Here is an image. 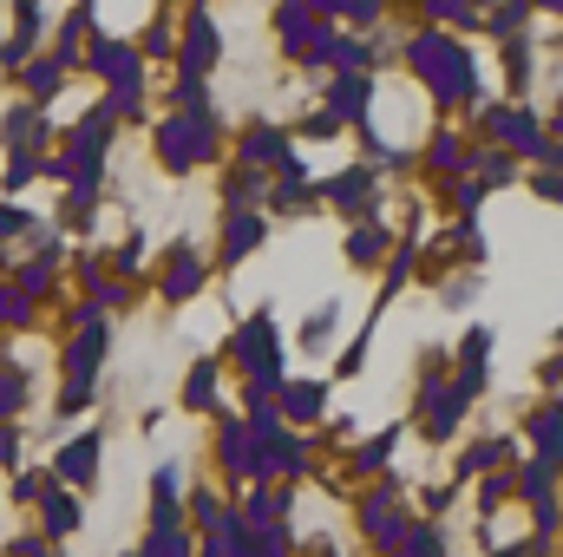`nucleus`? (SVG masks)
Returning <instances> with one entry per match:
<instances>
[{"label":"nucleus","instance_id":"nucleus-34","mask_svg":"<svg viewBox=\"0 0 563 557\" xmlns=\"http://www.w3.org/2000/svg\"><path fill=\"white\" fill-rule=\"evenodd\" d=\"M40 171V157H7V184H26Z\"/></svg>","mask_w":563,"mask_h":557},{"label":"nucleus","instance_id":"nucleus-18","mask_svg":"<svg viewBox=\"0 0 563 557\" xmlns=\"http://www.w3.org/2000/svg\"><path fill=\"white\" fill-rule=\"evenodd\" d=\"M276 394H282V407H288L295 419H314V414H321V401H328V387H321V381H282Z\"/></svg>","mask_w":563,"mask_h":557},{"label":"nucleus","instance_id":"nucleus-7","mask_svg":"<svg viewBox=\"0 0 563 557\" xmlns=\"http://www.w3.org/2000/svg\"><path fill=\"white\" fill-rule=\"evenodd\" d=\"M465 419V407H459V394L452 387H426L420 394V433L426 439H452V426Z\"/></svg>","mask_w":563,"mask_h":557},{"label":"nucleus","instance_id":"nucleus-24","mask_svg":"<svg viewBox=\"0 0 563 557\" xmlns=\"http://www.w3.org/2000/svg\"><path fill=\"white\" fill-rule=\"evenodd\" d=\"M256 190H263V171H236V177H230V217H236V210H250V204H256Z\"/></svg>","mask_w":563,"mask_h":557},{"label":"nucleus","instance_id":"nucleus-20","mask_svg":"<svg viewBox=\"0 0 563 557\" xmlns=\"http://www.w3.org/2000/svg\"><path fill=\"white\" fill-rule=\"evenodd\" d=\"M184 407H197V414H203V407H217V368H210V361H197V368H190V381H184Z\"/></svg>","mask_w":563,"mask_h":557},{"label":"nucleus","instance_id":"nucleus-38","mask_svg":"<svg viewBox=\"0 0 563 557\" xmlns=\"http://www.w3.org/2000/svg\"><path fill=\"white\" fill-rule=\"evenodd\" d=\"M13 452H20V426H0V466H13Z\"/></svg>","mask_w":563,"mask_h":557},{"label":"nucleus","instance_id":"nucleus-5","mask_svg":"<svg viewBox=\"0 0 563 557\" xmlns=\"http://www.w3.org/2000/svg\"><path fill=\"white\" fill-rule=\"evenodd\" d=\"M217 26H210V13L203 7H190V20H184V79H203L210 66H217Z\"/></svg>","mask_w":563,"mask_h":557},{"label":"nucleus","instance_id":"nucleus-33","mask_svg":"<svg viewBox=\"0 0 563 557\" xmlns=\"http://www.w3.org/2000/svg\"><path fill=\"white\" fill-rule=\"evenodd\" d=\"M328 13H341V20H361V26H367V20H380V7H374V0H347V7H328Z\"/></svg>","mask_w":563,"mask_h":557},{"label":"nucleus","instance_id":"nucleus-8","mask_svg":"<svg viewBox=\"0 0 563 557\" xmlns=\"http://www.w3.org/2000/svg\"><path fill=\"white\" fill-rule=\"evenodd\" d=\"M367 92H374V79L367 73H341L334 86H328V119H367Z\"/></svg>","mask_w":563,"mask_h":557},{"label":"nucleus","instance_id":"nucleus-3","mask_svg":"<svg viewBox=\"0 0 563 557\" xmlns=\"http://www.w3.org/2000/svg\"><path fill=\"white\" fill-rule=\"evenodd\" d=\"M92 66L106 73V86H112V106H119V112H139V99H144V66H139V53H132L125 40H92Z\"/></svg>","mask_w":563,"mask_h":557},{"label":"nucleus","instance_id":"nucleus-17","mask_svg":"<svg viewBox=\"0 0 563 557\" xmlns=\"http://www.w3.org/2000/svg\"><path fill=\"white\" fill-rule=\"evenodd\" d=\"M217 452H223V466H230L236 479H243V472L256 466V439L243 433V419H230V426H223V439H217Z\"/></svg>","mask_w":563,"mask_h":557},{"label":"nucleus","instance_id":"nucleus-9","mask_svg":"<svg viewBox=\"0 0 563 557\" xmlns=\"http://www.w3.org/2000/svg\"><path fill=\"white\" fill-rule=\"evenodd\" d=\"M295 151H288V132H276V125H250L243 132V171H263V164H288Z\"/></svg>","mask_w":563,"mask_h":557},{"label":"nucleus","instance_id":"nucleus-35","mask_svg":"<svg viewBox=\"0 0 563 557\" xmlns=\"http://www.w3.org/2000/svg\"><path fill=\"white\" fill-rule=\"evenodd\" d=\"M328 335H334V302H328V308L308 321V341H328Z\"/></svg>","mask_w":563,"mask_h":557},{"label":"nucleus","instance_id":"nucleus-30","mask_svg":"<svg viewBox=\"0 0 563 557\" xmlns=\"http://www.w3.org/2000/svg\"><path fill=\"white\" fill-rule=\"evenodd\" d=\"M170 46H177V40H170V20L157 13V20H151V33H144V53H157V59H164Z\"/></svg>","mask_w":563,"mask_h":557},{"label":"nucleus","instance_id":"nucleus-1","mask_svg":"<svg viewBox=\"0 0 563 557\" xmlns=\"http://www.w3.org/2000/svg\"><path fill=\"white\" fill-rule=\"evenodd\" d=\"M407 66H413L426 86H432V99H472V86H478V73H472V53H465L459 40L432 33V26H426L413 46H407Z\"/></svg>","mask_w":563,"mask_h":557},{"label":"nucleus","instance_id":"nucleus-40","mask_svg":"<svg viewBox=\"0 0 563 557\" xmlns=\"http://www.w3.org/2000/svg\"><path fill=\"white\" fill-rule=\"evenodd\" d=\"M498 557H525V551H498Z\"/></svg>","mask_w":563,"mask_h":557},{"label":"nucleus","instance_id":"nucleus-19","mask_svg":"<svg viewBox=\"0 0 563 557\" xmlns=\"http://www.w3.org/2000/svg\"><path fill=\"white\" fill-rule=\"evenodd\" d=\"M531 439H538V466L558 472V407H538L531 414Z\"/></svg>","mask_w":563,"mask_h":557},{"label":"nucleus","instance_id":"nucleus-36","mask_svg":"<svg viewBox=\"0 0 563 557\" xmlns=\"http://www.w3.org/2000/svg\"><path fill=\"white\" fill-rule=\"evenodd\" d=\"M86 401H92V387H66L59 394V414H86Z\"/></svg>","mask_w":563,"mask_h":557},{"label":"nucleus","instance_id":"nucleus-11","mask_svg":"<svg viewBox=\"0 0 563 557\" xmlns=\"http://www.w3.org/2000/svg\"><path fill=\"white\" fill-rule=\"evenodd\" d=\"M53 472H59V479H73V485H86V479L99 472V433H86V439H73V446H59V459H53Z\"/></svg>","mask_w":563,"mask_h":557},{"label":"nucleus","instance_id":"nucleus-39","mask_svg":"<svg viewBox=\"0 0 563 557\" xmlns=\"http://www.w3.org/2000/svg\"><path fill=\"white\" fill-rule=\"evenodd\" d=\"M13 230H26V217L20 210H0V237H13Z\"/></svg>","mask_w":563,"mask_h":557},{"label":"nucleus","instance_id":"nucleus-28","mask_svg":"<svg viewBox=\"0 0 563 557\" xmlns=\"http://www.w3.org/2000/svg\"><path fill=\"white\" fill-rule=\"evenodd\" d=\"M190 512H197V525H203V532H217V525H223V499H217V492H197V499H190Z\"/></svg>","mask_w":563,"mask_h":557},{"label":"nucleus","instance_id":"nucleus-4","mask_svg":"<svg viewBox=\"0 0 563 557\" xmlns=\"http://www.w3.org/2000/svg\"><path fill=\"white\" fill-rule=\"evenodd\" d=\"M236 361L250 368V374H282V335L269 315H256L243 335H236Z\"/></svg>","mask_w":563,"mask_h":557},{"label":"nucleus","instance_id":"nucleus-12","mask_svg":"<svg viewBox=\"0 0 563 557\" xmlns=\"http://www.w3.org/2000/svg\"><path fill=\"white\" fill-rule=\"evenodd\" d=\"M197 288H203V263L190 256V243H177V250H170V270H164V295H170V302H190Z\"/></svg>","mask_w":563,"mask_h":557},{"label":"nucleus","instance_id":"nucleus-13","mask_svg":"<svg viewBox=\"0 0 563 557\" xmlns=\"http://www.w3.org/2000/svg\"><path fill=\"white\" fill-rule=\"evenodd\" d=\"M177 525V466H157L151 479V532H170Z\"/></svg>","mask_w":563,"mask_h":557},{"label":"nucleus","instance_id":"nucleus-2","mask_svg":"<svg viewBox=\"0 0 563 557\" xmlns=\"http://www.w3.org/2000/svg\"><path fill=\"white\" fill-rule=\"evenodd\" d=\"M157 157H164L170 171H190V164L217 157V119H210V112H177V119H164V125H157Z\"/></svg>","mask_w":563,"mask_h":557},{"label":"nucleus","instance_id":"nucleus-22","mask_svg":"<svg viewBox=\"0 0 563 557\" xmlns=\"http://www.w3.org/2000/svg\"><path fill=\"white\" fill-rule=\"evenodd\" d=\"M347 256H354V263H380V256H387V230H380V223H361V230L347 237Z\"/></svg>","mask_w":563,"mask_h":557},{"label":"nucleus","instance_id":"nucleus-6","mask_svg":"<svg viewBox=\"0 0 563 557\" xmlns=\"http://www.w3.org/2000/svg\"><path fill=\"white\" fill-rule=\"evenodd\" d=\"M328 20H334V13H321V7H282L276 33H282V46H288V53H308V46L328 33Z\"/></svg>","mask_w":563,"mask_h":557},{"label":"nucleus","instance_id":"nucleus-21","mask_svg":"<svg viewBox=\"0 0 563 557\" xmlns=\"http://www.w3.org/2000/svg\"><path fill=\"white\" fill-rule=\"evenodd\" d=\"M26 407V374L20 368H0V426H13Z\"/></svg>","mask_w":563,"mask_h":557},{"label":"nucleus","instance_id":"nucleus-31","mask_svg":"<svg viewBox=\"0 0 563 557\" xmlns=\"http://www.w3.org/2000/svg\"><path fill=\"white\" fill-rule=\"evenodd\" d=\"M426 13H432V20H452V26H472V20H478V13L459 7V0H439V7H426Z\"/></svg>","mask_w":563,"mask_h":557},{"label":"nucleus","instance_id":"nucleus-10","mask_svg":"<svg viewBox=\"0 0 563 557\" xmlns=\"http://www.w3.org/2000/svg\"><path fill=\"white\" fill-rule=\"evenodd\" d=\"M99 354H106V335H99V328H86V335L66 348V387H92V374H99Z\"/></svg>","mask_w":563,"mask_h":557},{"label":"nucleus","instance_id":"nucleus-37","mask_svg":"<svg viewBox=\"0 0 563 557\" xmlns=\"http://www.w3.org/2000/svg\"><path fill=\"white\" fill-rule=\"evenodd\" d=\"M13 492H20V499H40V492H46V479H40V472H20V479H13Z\"/></svg>","mask_w":563,"mask_h":557},{"label":"nucleus","instance_id":"nucleus-25","mask_svg":"<svg viewBox=\"0 0 563 557\" xmlns=\"http://www.w3.org/2000/svg\"><path fill=\"white\" fill-rule=\"evenodd\" d=\"M0 321H7V328H26V321H33V302H26L13 282L0 288Z\"/></svg>","mask_w":563,"mask_h":557},{"label":"nucleus","instance_id":"nucleus-16","mask_svg":"<svg viewBox=\"0 0 563 557\" xmlns=\"http://www.w3.org/2000/svg\"><path fill=\"white\" fill-rule=\"evenodd\" d=\"M256 243H263V217H256V210H236V217H230V237H223V256L243 263Z\"/></svg>","mask_w":563,"mask_h":557},{"label":"nucleus","instance_id":"nucleus-14","mask_svg":"<svg viewBox=\"0 0 563 557\" xmlns=\"http://www.w3.org/2000/svg\"><path fill=\"white\" fill-rule=\"evenodd\" d=\"M40 512H46V532H53V538L79 532V518H86V512H79V499H73V492H59V485H46V492H40Z\"/></svg>","mask_w":563,"mask_h":557},{"label":"nucleus","instance_id":"nucleus-29","mask_svg":"<svg viewBox=\"0 0 563 557\" xmlns=\"http://www.w3.org/2000/svg\"><path fill=\"white\" fill-rule=\"evenodd\" d=\"M387 452H394V433H380V439H367V446L354 452V466H361V472H374V466H380Z\"/></svg>","mask_w":563,"mask_h":557},{"label":"nucleus","instance_id":"nucleus-23","mask_svg":"<svg viewBox=\"0 0 563 557\" xmlns=\"http://www.w3.org/2000/svg\"><path fill=\"white\" fill-rule=\"evenodd\" d=\"M139 557H190V538H184V525H170V532H151Z\"/></svg>","mask_w":563,"mask_h":557},{"label":"nucleus","instance_id":"nucleus-15","mask_svg":"<svg viewBox=\"0 0 563 557\" xmlns=\"http://www.w3.org/2000/svg\"><path fill=\"white\" fill-rule=\"evenodd\" d=\"M328 197H334L341 210H354V217H361V210L374 204V171H347V177H334V184H328Z\"/></svg>","mask_w":563,"mask_h":557},{"label":"nucleus","instance_id":"nucleus-27","mask_svg":"<svg viewBox=\"0 0 563 557\" xmlns=\"http://www.w3.org/2000/svg\"><path fill=\"white\" fill-rule=\"evenodd\" d=\"M432 171H465V151H459L452 132H439V139H432Z\"/></svg>","mask_w":563,"mask_h":557},{"label":"nucleus","instance_id":"nucleus-26","mask_svg":"<svg viewBox=\"0 0 563 557\" xmlns=\"http://www.w3.org/2000/svg\"><path fill=\"white\" fill-rule=\"evenodd\" d=\"M26 92H33V99H40V106H46V99H53V92H59V66H53V59H40V66H33V73H26Z\"/></svg>","mask_w":563,"mask_h":557},{"label":"nucleus","instance_id":"nucleus-32","mask_svg":"<svg viewBox=\"0 0 563 557\" xmlns=\"http://www.w3.org/2000/svg\"><path fill=\"white\" fill-rule=\"evenodd\" d=\"M525 20H531V7H498V13H492V33H518Z\"/></svg>","mask_w":563,"mask_h":557}]
</instances>
